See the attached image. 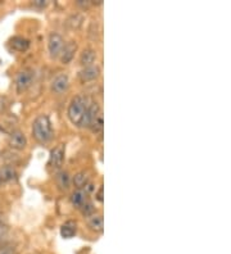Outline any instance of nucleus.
<instances>
[{
    "label": "nucleus",
    "mask_w": 231,
    "mask_h": 254,
    "mask_svg": "<svg viewBox=\"0 0 231 254\" xmlns=\"http://www.w3.org/2000/svg\"><path fill=\"white\" fill-rule=\"evenodd\" d=\"M87 112V102L82 95H76L72 98L70 106H68L67 116L68 120L71 121L72 125L77 127L83 126L85 117Z\"/></svg>",
    "instance_id": "obj_1"
},
{
    "label": "nucleus",
    "mask_w": 231,
    "mask_h": 254,
    "mask_svg": "<svg viewBox=\"0 0 231 254\" xmlns=\"http://www.w3.org/2000/svg\"><path fill=\"white\" fill-rule=\"evenodd\" d=\"M32 136L41 144L49 143L53 139V127L48 116H39L32 124Z\"/></svg>",
    "instance_id": "obj_2"
},
{
    "label": "nucleus",
    "mask_w": 231,
    "mask_h": 254,
    "mask_svg": "<svg viewBox=\"0 0 231 254\" xmlns=\"http://www.w3.org/2000/svg\"><path fill=\"white\" fill-rule=\"evenodd\" d=\"M35 80V72L32 69H21L15 76V89L18 93H23L32 85V81Z\"/></svg>",
    "instance_id": "obj_3"
},
{
    "label": "nucleus",
    "mask_w": 231,
    "mask_h": 254,
    "mask_svg": "<svg viewBox=\"0 0 231 254\" xmlns=\"http://www.w3.org/2000/svg\"><path fill=\"white\" fill-rule=\"evenodd\" d=\"M63 47H65L63 37L57 34V32H52L49 35V39H48V50H49L50 57L52 58H58Z\"/></svg>",
    "instance_id": "obj_4"
},
{
    "label": "nucleus",
    "mask_w": 231,
    "mask_h": 254,
    "mask_svg": "<svg viewBox=\"0 0 231 254\" xmlns=\"http://www.w3.org/2000/svg\"><path fill=\"white\" fill-rule=\"evenodd\" d=\"M66 155V146L65 144H59L56 148L50 150L49 155V166L53 168H59L65 162Z\"/></svg>",
    "instance_id": "obj_5"
},
{
    "label": "nucleus",
    "mask_w": 231,
    "mask_h": 254,
    "mask_svg": "<svg viewBox=\"0 0 231 254\" xmlns=\"http://www.w3.org/2000/svg\"><path fill=\"white\" fill-rule=\"evenodd\" d=\"M52 91L56 94H63L68 90L70 87V78L67 73H59L52 81Z\"/></svg>",
    "instance_id": "obj_6"
},
{
    "label": "nucleus",
    "mask_w": 231,
    "mask_h": 254,
    "mask_svg": "<svg viewBox=\"0 0 231 254\" xmlns=\"http://www.w3.org/2000/svg\"><path fill=\"white\" fill-rule=\"evenodd\" d=\"M100 76V67L98 64L87 65V67H83L80 72H78V77L82 82H90V81H94Z\"/></svg>",
    "instance_id": "obj_7"
},
{
    "label": "nucleus",
    "mask_w": 231,
    "mask_h": 254,
    "mask_svg": "<svg viewBox=\"0 0 231 254\" xmlns=\"http://www.w3.org/2000/svg\"><path fill=\"white\" fill-rule=\"evenodd\" d=\"M8 144H9L10 148L15 149V150H22L27 145V139H26L25 133L22 132V131L15 130L9 135Z\"/></svg>",
    "instance_id": "obj_8"
},
{
    "label": "nucleus",
    "mask_w": 231,
    "mask_h": 254,
    "mask_svg": "<svg viewBox=\"0 0 231 254\" xmlns=\"http://www.w3.org/2000/svg\"><path fill=\"white\" fill-rule=\"evenodd\" d=\"M77 52V44L75 41H70V43L65 44V47L62 49L61 54H59V59L63 64H70L74 61L75 54Z\"/></svg>",
    "instance_id": "obj_9"
},
{
    "label": "nucleus",
    "mask_w": 231,
    "mask_h": 254,
    "mask_svg": "<svg viewBox=\"0 0 231 254\" xmlns=\"http://www.w3.org/2000/svg\"><path fill=\"white\" fill-rule=\"evenodd\" d=\"M87 226L94 233H103L104 230V222H103V216L99 213H94L89 217H86Z\"/></svg>",
    "instance_id": "obj_10"
},
{
    "label": "nucleus",
    "mask_w": 231,
    "mask_h": 254,
    "mask_svg": "<svg viewBox=\"0 0 231 254\" xmlns=\"http://www.w3.org/2000/svg\"><path fill=\"white\" fill-rule=\"evenodd\" d=\"M99 115H102V111H100V107H99V104L98 103H91L90 106H87L86 117H85L83 126H87V127L91 126V124L95 121Z\"/></svg>",
    "instance_id": "obj_11"
},
{
    "label": "nucleus",
    "mask_w": 231,
    "mask_h": 254,
    "mask_svg": "<svg viewBox=\"0 0 231 254\" xmlns=\"http://www.w3.org/2000/svg\"><path fill=\"white\" fill-rule=\"evenodd\" d=\"M77 233V223L75 221H67L62 225L61 235L65 239H71L76 235Z\"/></svg>",
    "instance_id": "obj_12"
},
{
    "label": "nucleus",
    "mask_w": 231,
    "mask_h": 254,
    "mask_svg": "<svg viewBox=\"0 0 231 254\" xmlns=\"http://www.w3.org/2000/svg\"><path fill=\"white\" fill-rule=\"evenodd\" d=\"M70 200H71V204L74 205V207H76L80 209L81 205H82L83 203L87 200V194L83 191V189H76L71 194V198H70Z\"/></svg>",
    "instance_id": "obj_13"
},
{
    "label": "nucleus",
    "mask_w": 231,
    "mask_h": 254,
    "mask_svg": "<svg viewBox=\"0 0 231 254\" xmlns=\"http://www.w3.org/2000/svg\"><path fill=\"white\" fill-rule=\"evenodd\" d=\"M10 45H12L13 49H15L17 52H26V50L30 48V41L26 39V37H22V36H14L10 40Z\"/></svg>",
    "instance_id": "obj_14"
},
{
    "label": "nucleus",
    "mask_w": 231,
    "mask_h": 254,
    "mask_svg": "<svg viewBox=\"0 0 231 254\" xmlns=\"http://www.w3.org/2000/svg\"><path fill=\"white\" fill-rule=\"evenodd\" d=\"M96 61V52L92 49H85L81 53L80 57V62L83 67H87V65H92Z\"/></svg>",
    "instance_id": "obj_15"
},
{
    "label": "nucleus",
    "mask_w": 231,
    "mask_h": 254,
    "mask_svg": "<svg viewBox=\"0 0 231 254\" xmlns=\"http://www.w3.org/2000/svg\"><path fill=\"white\" fill-rule=\"evenodd\" d=\"M56 180L59 188L63 190H67L71 186V176L67 171H59L56 176Z\"/></svg>",
    "instance_id": "obj_16"
},
{
    "label": "nucleus",
    "mask_w": 231,
    "mask_h": 254,
    "mask_svg": "<svg viewBox=\"0 0 231 254\" xmlns=\"http://www.w3.org/2000/svg\"><path fill=\"white\" fill-rule=\"evenodd\" d=\"M74 184L77 189H83L89 184V174L85 172V171L76 174L74 177Z\"/></svg>",
    "instance_id": "obj_17"
},
{
    "label": "nucleus",
    "mask_w": 231,
    "mask_h": 254,
    "mask_svg": "<svg viewBox=\"0 0 231 254\" xmlns=\"http://www.w3.org/2000/svg\"><path fill=\"white\" fill-rule=\"evenodd\" d=\"M0 176H1V180L12 181L14 180L15 176H17V172H15V170L13 168V166H5V167H3V170H1Z\"/></svg>",
    "instance_id": "obj_18"
},
{
    "label": "nucleus",
    "mask_w": 231,
    "mask_h": 254,
    "mask_svg": "<svg viewBox=\"0 0 231 254\" xmlns=\"http://www.w3.org/2000/svg\"><path fill=\"white\" fill-rule=\"evenodd\" d=\"M100 25H99L98 21H91L89 26V37L91 40H96L99 36H100Z\"/></svg>",
    "instance_id": "obj_19"
},
{
    "label": "nucleus",
    "mask_w": 231,
    "mask_h": 254,
    "mask_svg": "<svg viewBox=\"0 0 231 254\" xmlns=\"http://www.w3.org/2000/svg\"><path fill=\"white\" fill-rule=\"evenodd\" d=\"M80 211H81V213L85 216V217H89V216H91V214L95 213V207H94V204H92L91 201L86 200L82 205H81Z\"/></svg>",
    "instance_id": "obj_20"
},
{
    "label": "nucleus",
    "mask_w": 231,
    "mask_h": 254,
    "mask_svg": "<svg viewBox=\"0 0 231 254\" xmlns=\"http://www.w3.org/2000/svg\"><path fill=\"white\" fill-rule=\"evenodd\" d=\"M82 22H83V17L81 16V14H74V16H71L70 18H68L67 23L71 28H78L81 27Z\"/></svg>",
    "instance_id": "obj_21"
},
{
    "label": "nucleus",
    "mask_w": 231,
    "mask_h": 254,
    "mask_svg": "<svg viewBox=\"0 0 231 254\" xmlns=\"http://www.w3.org/2000/svg\"><path fill=\"white\" fill-rule=\"evenodd\" d=\"M103 125H104V122H103V115H99L98 118H96L95 121L92 122L91 126H90V128H91L94 132H102L103 131Z\"/></svg>",
    "instance_id": "obj_22"
},
{
    "label": "nucleus",
    "mask_w": 231,
    "mask_h": 254,
    "mask_svg": "<svg viewBox=\"0 0 231 254\" xmlns=\"http://www.w3.org/2000/svg\"><path fill=\"white\" fill-rule=\"evenodd\" d=\"M0 254H17L15 249L10 245H1L0 247Z\"/></svg>",
    "instance_id": "obj_23"
},
{
    "label": "nucleus",
    "mask_w": 231,
    "mask_h": 254,
    "mask_svg": "<svg viewBox=\"0 0 231 254\" xmlns=\"http://www.w3.org/2000/svg\"><path fill=\"white\" fill-rule=\"evenodd\" d=\"M6 233H8V229H6L5 225L0 223V243L3 242V239L6 236Z\"/></svg>",
    "instance_id": "obj_24"
},
{
    "label": "nucleus",
    "mask_w": 231,
    "mask_h": 254,
    "mask_svg": "<svg viewBox=\"0 0 231 254\" xmlns=\"http://www.w3.org/2000/svg\"><path fill=\"white\" fill-rule=\"evenodd\" d=\"M8 107V99L6 98H0V113L4 112Z\"/></svg>",
    "instance_id": "obj_25"
},
{
    "label": "nucleus",
    "mask_w": 231,
    "mask_h": 254,
    "mask_svg": "<svg viewBox=\"0 0 231 254\" xmlns=\"http://www.w3.org/2000/svg\"><path fill=\"white\" fill-rule=\"evenodd\" d=\"M34 5L39 6V8H44V6L48 5V1H45V0H35Z\"/></svg>",
    "instance_id": "obj_26"
},
{
    "label": "nucleus",
    "mask_w": 231,
    "mask_h": 254,
    "mask_svg": "<svg viewBox=\"0 0 231 254\" xmlns=\"http://www.w3.org/2000/svg\"><path fill=\"white\" fill-rule=\"evenodd\" d=\"M95 196H96V200L100 201V203H103V186H100V188H99V190H98V192L95 194Z\"/></svg>",
    "instance_id": "obj_27"
},
{
    "label": "nucleus",
    "mask_w": 231,
    "mask_h": 254,
    "mask_svg": "<svg viewBox=\"0 0 231 254\" xmlns=\"http://www.w3.org/2000/svg\"><path fill=\"white\" fill-rule=\"evenodd\" d=\"M76 4L78 6H82V8H87V6L90 5V1H82V0H78V1H76Z\"/></svg>",
    "instance_id": "obj_28"
},
{
    "label": "nucleus",
    "mask_w": 231,
    "mask_h": 254,
    "mask_svg": "<svg viewBox=\"0 0 231 254\" xmlns=\"http://www.w3.org/2000/svg\"><path fill=\"white\" fill-rule=\"evenodd\" d=\"M0 183H1V176H0Z\"/></svg>",
    "instance_id": "obj_29"
}]
</instances>
